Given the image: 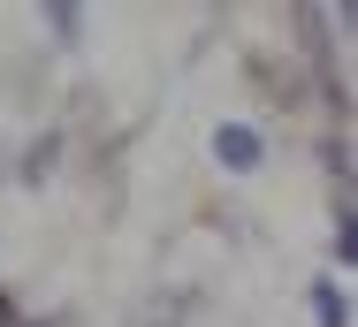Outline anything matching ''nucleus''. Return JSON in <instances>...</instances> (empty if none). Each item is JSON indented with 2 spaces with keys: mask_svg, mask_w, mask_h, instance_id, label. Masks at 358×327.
Returning <instances> with one entry per match:
<instances>
[{
  "mask_svg": "<svg viewBox=\"0 0 358 327\" xmlns=\"http://www.w3.org/2000/svg\"><path fill=\"white\" fill-rule=\"evenodd\" d=\"M214 160H221V168H236V175L259 168V137L244 130V122H221V130H214Z\"/></svg>",
  "mask_w": 358,
  "mask_h": 327,
  "instance_id": "f257e3e1",
  "label": "nucleus"
},
{
  "mask_svg": "<svg viewBox=\"0 0 358 327\" xmlns=\"http://www.w3.org/2000/svg\"><path fill=\"white\" fill-rule=\"evenodd\" d=\"M46 23H54V38H76L84 31V0H46Z\"/></svg>",
  "mask_w": 358,
  "mask_h": 327,
  "instance_id": "f03ea898",
  "label": "nucleus"
},
{
  "mask_svg": "<svg viewBox=\"0 0 358 327\" xmlns=\"http://www.w3.org/2000/svg\"><path fill=\"white\" fill-rule=\"evenodd\" d=\"M313 312H320V320H328V327H343V320H351V305H343L336 289H313Z\"/></svg>",
  "mask_w": 358,
  "mask_h": 327,
  "instance_id": "7ed1b4c3",
  "label": "nucleus"
},
{
  "mask_svg": "<svg viewBox=\"0 0 358 327\" xmlns=\"http://www.w3.org/2000/svg\"><path fill=\"white\" fill-rule=\"evenodd\" d=\"M336 252H343V259H351V252H358V221H351V205L336 213Z\"/></svg>",
  "mask_w": 358,
  "mask_h": 327,
  "instance_id": "20e7f679",
  "label": "nucleus"
}]
</instances>
